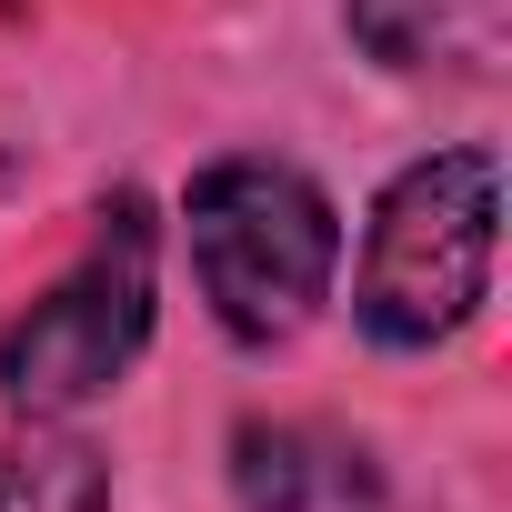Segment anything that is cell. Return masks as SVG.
Instances as JSON below:
<instances>
[{"mask_svg": "<svg viewBox=\"0 0 512 512\" xmlns=\"http://www.w3.org/2000/svg\"><path fill=\"white\" fill-rule=\"evenodd\" d=\"M191 272H201V302L221 312L231 342H292L322 302H332V272H342V211L312 171L272 161V151H231L211 171H191Z\"/></svg>", "mask_w": 512, "mask_h": 512, "instance_id": "obj_1", "label": "cell"}, {"mask_svg": "<svg viewBox=\"0 0 512 512\" xmlns=\"http://www.w3.org/2000/svg\"><path fill=\"white\" fill-rule=\"evenodd\" d=\"M492 241H502V161L492 151H432L412 161L362 231L352 312L382 352H432L492 302Z\"/></svg>", "mask_w": 512, "mask_h": 512, "instance_id": "obj_2", "label": "cell"}, {"mask_svg": "<svg viewBox=\"0 0 512 512\" xmlns=\"http://www.w3.org/2000/svg\"><path fill=\"white\" fill-rule=\"evenodd\" d=\"M151 302H161V231L141 191H111L91 211V251L0 332V402L21 422H71L81 402H101L141 342H151Z\"/></svg>", "mask_w": 512, "mask_h": 512, "instance_id": "obj_3", "label": "cell"}, {"mask_svg": "<svg viewBox=\"0 0 512 512\" xmlns=\"http://www.w3.org/2000/svg\"><path fill=\"white\" fill-rule=\"evenodd\" d=\"M231 502L241 512H382V462L332 422H241L231 432Z\"/></svg>", "mask_w": 512, "mask_h": 512, "instance_id": "obj_4", "label": "cell"}, {"mask_svg": "<svg viewBox=\"0 0 512 512\" xmlns=\"http://www.w3.org/2000/svg\"><path fill=\"white\" fill-rule=\"evenodd\" d=\"M352 41L382 71H462L482 81L502 51V0H342Z\"/></svg>", "mask_w": 512, "mask_h": 512, "instance_id": "obj_5", "label": "cell"}, {"mask_svg": "<svg viewBox=\"0 0 512 512\" xmlns=\"http://www.w3.org/2000/svg\"><path fill=\"white\" fill-rule=\"evenodd\" d=\"M0 512H111V472L71 432L0 442Z\"/></svg>", "mask_w": 512, "mask_h": 512, "instance_id": "obj_6", "label": "cell"}]
</instances>
